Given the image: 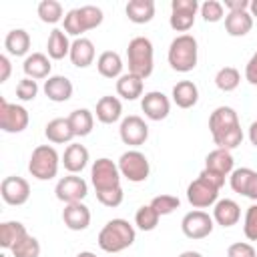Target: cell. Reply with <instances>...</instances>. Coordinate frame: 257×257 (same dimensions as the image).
Masks as SVG:
<instances>
[{
    "instance_id": "1",
    "label": "cell",
    "mask_w": 257,
    "mask_h": 257,
    "mask_svg": "<svg viewBox=\"0 0 257 257\" xmlns=\"http://www.w3.org/2000/svg\"><path fill=\"white\" fill-rule=\"evenodd\" d=\"M135 227L126 219H110L98 233V247L106 253H120L135 243Z\"/></svg>"
},
{
    "instance_id": "2",
    "label": "cell",
    "mask_w": 257,
    "mask_h": 257,
    "mask_svg": "<svg viewBox=\"0 0 257 257\" xmlns=\"http://www.w3.org/2000/svg\"><path fill=\"white\" fill-rule=\"evenodd\" d=\"M155 50H153V42L147 36H135L128 42L126 48V60H128V72L137 74L139 78H149L153 74V66H155Z\"/></svg>"
},
{
    "instance_id": "3",
    "label": "cell",
    "mask_w": 257,
    "mask_h": 257,
    "mask_svg": "<svg viewBox=\"0 0 257 257\" xmlns=\"http://www.w3.org/2000/svg\"><path fill=\"white\" fill-rule=\"evenodd\" d=\"M197 54H199V46H197L195 36L179 34L177 38H173L167 58H169V64H171L173 70L191 72L197 66Z\"/></svg>"
},
{
    "instance_id": "4",
    "label": "cell",
    "mask_w": 257,
    "mask_h": 257,
    "mask_svg": "<svg viewBox=\"0 0 257 257\" xmlns=\"http://www.w3.org/2000/svg\"><path fill=\"white\" fill-rule=\"evenodd\" d=\"M104 20V14L98 6H80V8H72L66 12L64 16V32L70 36L80 38L82 32L92 30L96 26H100Z\"/></svg>"
},
{
    "instance_id": "5",
    "label": "cell",
    "mask_w": 257,
    "mask_h": 257,
    "mask_svg": "<svg viewBox=\"0 0 257 257\" xmlns=\"http://www.w3.org/2000/svg\"><path fill=\"white\" fill-rule=\"evenodd\" d=\"M60 165V157L52 145H38L28 161V171L38 181H50L56 177Z\"/></svg>"
},
{
    "instance_id": "6",
    "label": "cell",
    "mask_w": 257,
    "mask_h": 257,
    "mask_svg": "<svg viewBox=\"0 0 257 257\" xmlns=\"http://www.w3.org/2000/svg\"><path fill=\"white\" fill-rule=\"evenodd\" d=\"M120 177L122 175L118 171V165L106 157L96 159L90 167V181H92V187L96 189V193L120 187Z\"/></svg>"
},
{
    "instance_id": "7",
    "label": "cell",
    "mask_w": 257,
    "mask_h": 257,
    "mask_svg": "<svg viewBox=\"0 0 257 257\" xmlns=\"http://www.w3.org/2000/svg\"><path fill=\"white\" fill-rule=\"evenodd\" d=\"M116 165H118L120 175H122L126 181H131V183H143V181H147L149 175H151L149 159L145 157V153L135 151V149L122 153Z\"/></svg>"
},
{
    "instance_id": "8",
    "label": "cell",
    "mask_w": 257,
    "mask_h": 257,
    "mask_svg": "<svg viewBox=\"0 0 257 257\" xmlns=\"http://www.w3.org/2000/svg\"><path fill=\"white\" fill-rule=\"evenodd\" d=\"M30 122V114L24 106L0 98V128L4 133H22Z\"/></svg>"
},
{
    "instance_id": "9",
    "label": "cell",
    "mask_w": 257,
    "mask_h": 257,
    "mask_svg": "<svg viewBox=\"0 0 257 257\" xmlns=\"http://www.w3.org/2000/svg\"><path fill=\"white\" fill-rule=\"evenodd\" d=\"M199 2L197 0H173L171 2V16H169V24L175 32H187L193 28L195 24V16L199 10Z\"/></svg>"
},
{
    "instance_id": "10",
    "label": "cell",
    "mask_w": 257,
    "mask_h": 257,
    "mask_svg": "<svg viewBox=\"0 0 257 257\" xmlns=\"http://www.w3.org/2000/svg\"><path fill=\"white\" fill-rule=\"evenodd\" d=\"M217 197H219V189L209 183L207 179H203L201 175L189 183L187 187V201L195 207V209H207V207H213L217 203Z\"/></svg>"
},
{
    "instance_id": "11",
    "label": "cell",
    "mask_w": 257,
    "mask_h": 257,
    "mask_svg": "<svg viewBox=\"0 0 257 257\" xmlns=\"http://www.w3.org/2000/svg\"><path fill=\"white\" fill-rule=\"evenodd\" d=\"M213 227H215V221L209 213L197 209V211H189L183 221H181V229L185 233V237L189 239H205L213 233Z\"/></svg>"
},
{
    "instance_id": "12",
    "label": "cell",
    "mask_w": 257,
    "mask_h": 257,
    "mask_svg": "<svg viewBox=\"0 0 257 257\" xmlns=\"http://www.w3.org/2000/svg\"><path fill=\"white\" fill-rule=\"evenodd\" d=\"M54 193H56V199L66 203V205L68 203H78L88 195V185H86V181L82 177L68 175V177H62L56 183Z\"/></svg>"
},
{
    "instance_id": "13",
    "label": "cell",
    "mask_w": 257,
    "mask_h": 257,
    "mask_svg": "<svg viewBox=\"0 0 257 257\" xmlns=\"http://www.w3.org/2000/svg\"><path fill=\"white\" fill-rule=\"evenodd\" d=\"M0 195L6 205L20 207L30 199V185L26 179L16 177V175L4 177V181L0 183Z\"/></svg>"
},
{
    "instance_id": "14",
    "label": "cell",
    "mask_w": 257,
    "mask_h": 257,
    "mask_svg": "<svg viewBox=\"0 0 257 257\" xmlns=\"http://www.w3.org/2000/svg\"><path fill=\"white\" fill-rule=\"evenodd\" d=\"M118 135H120V141L128 147H139L143 145L147 139H149V124L137 116V114H128L120 120V126H118Z\"/></svg>"
},
{
    "instance_id": "15",
    "label": "cell",
    "mask_w": 257,
    "mask_h": 257,
    "mask_svg": "<svg viewBox=\"0 0 257 257\" xmlns=\"http://www.w3.org/2000/svg\"><path fill=\"white\" fill-rule=\"evenodd\" d=\"M141 108H143L147 118L165 120L169 116V112H171V100L161 90H151V92H145V96L141 100Z\"/></svg>"
},
{
    "instance_id": "16",
    "label": "cell",
    "mask_w": 257,
    "mask_h": 257,
    "mask_svg": "<svg viewBox=\"0 0 257 257\" xmlns=\"http://www.w3.org/2000/svg\"><path fill=\"white\" fill-rule=\"evenodd\" d=\"M62 221L70 231H84L90 225V209L82 201L68 203L62 209Z\"/></svg>"
},
{
    "instance_id": "17",
    "label": "cell",
    "mask_w": 257,
    "mask_h": 257,
    "mask_svg": "<svg viewBox=\"0 0 257 257\" xmlns=\"http://www.w3.org/2000/svg\"><path fill=\"white\" fill-rule=\"evenodd\" d=\"M241 219V207L233 199H221L213 205V221L221 227H233Z\"/></svg>"
},
{
    "instance_id": "18",
    "label": "cell",
    "mask_w": 257,
    "mask_h": 257,
    "mask_svg": "<svg viewBox=\"0 0 257 257\" xmlns=\"http://www.w3.org/2000/svg\"><path fill=\"white\" fill-rule=\"evenodd\" d=\"M44 94L52 100V102H66L70 96H72V82L62 76V74H54V76H48L44 80V86H42Z\"/></svg>"
},
{
    "instance_id": "19",
    "label": "cell",
    "mask_w": 257,
    "mask_h": 257,
    "mask_svg": "<svg viewBox=\"0 0 257 257\" xmlns=\"http://www.w3.org/2000/svg\"><path fill=\"white\" fill-rule=\"evenodd\" d=\"M239 124V116L235 112V108L231 106H217L211 116H209V131H211V137H217L221 133H225L227 128L231 126H237Z\"/></svg>"
},
{
    "instance_id": "20",
    "label": "cell",
    "mask_w": 257,
    "mask_h": 257,
    "mask_svg": "<svg viewBox=\"0 0 257 257\" xmlns=\"http://www.w3.org/2000/svg\"><path fill=\"white\" fill-rule=\"evenodd\" d=\"M50 56L42 54V52H32L24 58V64H22V70L28 78L32 80H40V78H48L50 76Z\"/></svg>"
},
{
    "instance_id": "21",
    "label": "cell",
    "mask_w": 257,
    "mask_h": 257,
    "mask_svg": "<svg viewBox=\"0 0 257 257\" xmlns=\"http://www.w3.org/2000/svg\"><path fill=\"white\" fill-rule=\"evenodd\" d=\"M62 165L70 175L80 173L88 165V149L84 145H80V143L68 145L64 149V155H62Z\"/></svg>"
},
{
    "instance_id": "22",
    "label": "cell",
    "mask_w": 257,
    "mask_h": 257,
    "mask_svg": "<svg viewBox=\"0 0 257 257\" xmlns=\"http://www.w3.org/2000/svg\"><path fill=\"white\" fill-rule=\"evenodd\" d=\"M233 165H235L233 155L227 149H215L205 157V169L221 177H229L233 173Z\"/></svg>"
},
{
    "instance_id": "23",
    "label": "cell",
    "mask_w": 257,
    "mask_h": 257,
    "mask_svg": "<svg viewBox=\"0 0 257 257\" xmlns=\"http://www.w3.org/2000/svg\"><path fill=\"white\" fill-rule=\"evenodd\" d=\"M70 62L76 66V68H86L92 64L94 60V44L92 40L80 36V38H74L72 44H70Z\"/></svg>"
},
{
    "instance_id": "24",
    "label": "cell",
    "mask_w": 257,
    "mask_h": 257,
    "mask_svg": "<svg viewBox=\"0 0 257 257\" xmlns=\"http://www.w3.org/2000/svg\"><path fill=\"white\" fill-rule=\"evenodd\" d=\"M122 58L114 50H104L96 58V70L104 78H120L122 76Z\"/></svg>"
},
{
    "instance_id": "25",
    "label": "cell",
    "mask_w": 257,
    "mask_h": 257,
    "mask_svg": "<svg viewBox=\"0 0 257 257\" xmlns=\"http://www.w3.org/2000/svg\"><path fill=\"white\" fill-rule=\"evenodd\" d=\"M173 102L179 106V108H191L197 104L199 100V88L193 80H179L175 86H173Z\"/></svg>"
},
{
    "instance_id": "26",
    "label": "cell",
    "mask_w": 257,
    "mask_h": 257,
    "mask_svg": "<svg viewBox=\"0 0 257 257\" xmlns=\"http://www.w3.org/2000/svg\"><path fill=\"white\" fill-rule=\"evenodd\" d=\"M94 112L102 124H112L122 116V102L116 96H100Z\"/></svg>"
},
{
    "instance_id": "27",
    "label": "cell",
    "mask_w": 257,
    "mask_h": 257,
    "mask_svg": "<svg viewBox=\"0 0 257 257\" xmlns=\"http://www.w3.org/2000/svg\"><path fill=\"white\" fill-rule=\"evenodd\" d=\"M44 135L54 145H64V143H70L74 139V133H72V126H70L68 118H62V116L52 118L44 126Z\"/></svg>"
},
{
    "instance_id": "28",
    "label": "cell",
    "mask_w": 257,
    "mask_h": 257,
    "mask_svg": "<svg viewBox=\"0 0 257 257\" xmlns=\"http://www.w3.org/2000/svg\"><path fill=\"white\" fill-rule=\"evenodd\" d=\"M126 18L135 24H147L155 16V2L153 0H131L124 8Z\"/></svg>"
},
{
    "instance_id": "29",
    "label": "cell",
    "mask_w": 257,
    "mask_h": 257,
    "mask_svg": "<svg viewBox=\"0 0 257 257\" xmlns=\"http://www.w3.org/2000/svg\"><path fill=\"white\" fill-rule=\"evenodd\" d=\"M253 28V16L249 10L243 12H229L225 16V30L229 36H245Z\"/></svg>"
},
{
    "instance_id": "30",
    "label": "cell",
    "mask_w": 257,
    "mask_h": 257,
    "mask_svg": "<svg viewBox=\"0 0 257 257\" xmlns=\"http://www.w3.org/2000/svg\"><path fill=\"white\" fill-rule=\"evenodd\" d=\"M4 48L12 56H26L30 50V34L24 28H14L4 38Z\"/></svg>"
},
{
    "instance_id": "31",
    "label": "cell",
    "mask_w": 257,
    "mask_h": 257,
    "mask_svg": "<svg viewBox=\"0 0 257 257\" xmlns=\"http://www.w3.org/2000/svg\"><path fill=\"white\" fill-rule=\"evenodd\" d=\"M26 235H28V231L20 221H4V223H0V247L2 249H12Z\"/></svg>"
},
{
    "instance_id": "32",
    "label": "cell",
    "mask_w": 257,
    "mask_h": 257,
    "mask_svg": "<svg viewBox=\"0 0 257 257\" xmlns=\"http://www.w3.org/2000/svg\"><path fill=\"white\" fill-rule=\"evenodd\" d=\"M70 44H72V42H68L66 32L60 30V28H54V30L50 32V36H48V42H46L48 56H50L52 60H62L64 56L70 54Z\"/></svg>"
},
{
    "instance_id": "33",
    "label": "cell",
    "mask_w": 257,
    "mask_h": 257,
    "mask_svg": "<svg viewBox=\"0 0 257 257\" xmlns=\"http://www.w3.org/2000/svg\"><path fill=\"white\" fill-rule=\"evenodd\" d=\"M116 94L122 96L124 100H137L139 96H143V78L131 72L122 74L116 80Z\"/></svg>"
},
{
    "instance_id": "34",
    "label": "cell",
    "mask_w": 257,
    "mask_h": 257,
    "mask_svg": "<svg viewBox=\"0 0 257 257\" xmlns=\"http://www.w3.org/2000/svg\"><path fill=\"white\" fill-rule=\"evenodd\" d=\"M68 122L72 126V133L74 137H86L92 133V126H94V116L88 108H76L72 110L68 116Z\"/></svg>"
},
{
    "instance_id": "35",
    "label": "cell",
    "mask_w": 257,
    "mask_h": 257,
    "mask_svg": "<svg viewBox=\"0 0 257 257\" xmlns=\"http://www.w3.org/2000/svg\"><path fill=\"white\" fill-rule=\"evenodd\" d=\"M255 177V171L249 169V167H241V169H233V173L229 175V185L235 193L247 197V191H249V185Z\"/></svg>"
},
{
    "instance_id": "36",
    "label": "cell",
    "mask_w": 257,
    "mask_h": 257,
    "mask_svg": "<svg viewBox=\"0 0 257 257\" xmlns=\"http://www.w3.org/2000/svg\"><path fill=\"white\" fill-rule=\"evenodd\" d=\"M239 82H241V74H239V70L233 68V66H223V68H219L217 74H215V84H217V88L223 90V92L235 90V88L239 86Z\"/></svg>"
},
{
    "instance_id": "37",
    "label": "cell",
    "mask_w": 257,
    "mask_h": 257,
    "mask_svg": "<svg viewBox=\"0 0 257 257\" xmlns=\"http://www.w3.org/2000/svg\"><path fill=\"white\" fill-rule=\"evenodd\" d=\"M36 12H38V18L42 22H46V24H56V22H60L64 18L62 16V12H64L62 10V4L56 2V0H42L38 4Z\"/></svg>"
},
{
    "instance_id": "38",
    "label": "cell",
    "mask_w": 257,
    "mask_h": 257,
    "mask_svg": "<svg viewBox=\"0 0 257 257\" xmlns=\"http://www.w3.org/2000/svg\"><path fill=\"white\" fill-rule=\"evenodd\" d=\"M159 219H161V215H159L151 205H143V207H139L137 213H135V225H137L141 231H153V229H157Z\"/></svg>"
},
{
    "instance_id": "39",
    "label": "cell",
    "mask_w": 257,
    "mask_h": 257,
    "mask_svg": "<svg viewBox=\"0 0 257 257\" xmlns=\"http://www.w3.org/2000/svg\"><path fill=\"white\" fill-rule=\"evenodd\" d=\"M213 141H215L217 149H227V151L237 149V147L241 145V141H243V131H241V124L227 128L225 133H221V135L213 137Z\"/></svg>"
},
{
    "instance_id": "40",
    "label": "cell",
    "mask_w": 257,
    "mask_h": 257,
    "mask_svg": "<svg viewBox=\"0 0 257 257\" xmlns=\"http://www.w3.org/2000/svg\"><path fill=\"white\" fill-rule=\"evenodd\" d=\"M10 251H12L14 257H38V255H40V243H38L36 237L26 235V237L20 239Z\"/></svg>"
},
{
    "instance_id": "41",
    "label": "cell",
    "mask_w": 257,
    "mask_h": 257,
    "mask_svg": "<svg viewBox=\"0 0 257 257\" xmlns=\"http://www.w3.org/2000/svg\"><path fill=\"white\" fill-rule=\"evenodd\" d=\"M149 205L163 217V215H171L175 209H179L181 207V201L175 195H157V197H153V201Z\"/></svg>"
},
{
    "instance_id": "42",
    "label": "cell",
    "mask_w": 257,
    "mask_h": 257,
    "mask_svg": "<svg viewBox=\"0 0 257 257\" xmlns=\"http://www.w3.org/2000/svg\"><path fill=\"white\" fill-rule=\"evenodd\" d=\"M201 16L205 22H219L223 20V4L219 0H205L201 4Z\"/></svg>"
},
{
    "instance_id": "43",
    "label": "cell",
    "mask_w": 257,
    "mask_h": 257,
    "mask_svg": "<svg viewBox=\"0 0 257 257\" xmlns=\"http://www.w3.org/2000/svg\"><path fill=\"white\" fill-rule=\"evenodd\" d=\"M36 94H38V84H36V80L28 78V76L22 78V80H18V84H16V96H18L20 100H24V102L34 100Z\"/></svg>"
},
{
    "instance_id": "44",
    "label": "cell",
    "mask_w": 257,
    "mask_h": 257,
    "mask_svg": "<svg viewBox=\"0 0 257 257\" xmlns=\"http://www.w3.org/2000/svg\"><path fill=\"white\" fill-rule=\"evenodd\" d=\"M243 233L249 241H257V203L251 205L245 213V221H243Z\"/></svg>"
},
{
    "instance_id": "45",
    "label": "cell",
    "mask_w": 257,
    "mask_h": 257,
    "mask_svg": "<svg viewBox=\"0 0 257 257\" xmlns=\"http://www.w3.org/2000/svg\"><path fill=\"white\" fill-rule=\"evenodd\" d=\"M96 199H98V203H100V205L114 209V207H118V205L122 203L124 193H122V187H116V189H110V191L96 193Z\"/></svg>"
},
{
    "instance_id": "46",
    "label": "cell",
    "mask_w": 257,
    "mask_h": 257,
    "mask_svg": "<svg viewBox=\"0 0 257 257\" xmlns=\"http://www.w3.org/2000/svg\"><path fill=\"white\" fill-rule=\"evenodd\" d=\"M227 257H257V251H255V247H253L251 243L237 241V243L229 245Z\"/></svg>"
},
{
    "instance_id": "47",
    "label": "cell",
    "mask_w": 257,
    "mask_h": 257,
    "mask_svg": "<svg viewBox=\"0 0 257 257\" xmlns=\"http://www.w3.org/2000/svg\"><path fill=\"white\" fill-rule=\"evenodd\" d=\"M245 78H247L249 84H255L257 86V52H253V56L245 64Z\"/></svg>"
},
{
    "instance_id": "48",
    "label": "cell",
    "mask_w": 257,
    "mask_h": 257,
    "mask_svg": "<svg viewBox=\"0 0 257 257\" xmlns=\"http://www.w3.org/2000/svg\"><path fill=\"white\" fill-rule=\"evenodd\" d=\"M249 0H225V8L229 12H243V10H249Z\"/></svg>"
},
{
    "instance_id": "49",
    "label": "cell",
    "mask_w": 257,
    "mask_h": 257,
    "mask_svg": "<svg viewBox=\"0 0 257 257\" xmlns=\"http://www.w3.org/2000/svg\"><path fill=\"white\" fill-rule=\"evenodd\" d=\"M0 82H6L10 78V72H12V64H10V58L6 54L0 56Z\"/></svg>"
},
{
    "instance_id": "50",
    "label": "cell",
    "mask_w": 257,
    "mask_h": 257,
    "mask_svg": "<svg viewBox=\"0 0 257 257\" xmlns=\"http://www.w3.org/2000/svg\"><path fill=\"white\" fill-rule=\"evenodd\" d=\"M199 175H201L203 179H207L209 183H213L217 189H221V187L225 185V177H221V175H217V173H211V171H207V169H203Z\"/></svg>"
},
{
    "instance_id": "51",
    "label": "cell",
    "mask_w": 257,
    "mask_h": 257,
    "mask_svg": "<svg viewBox=\"0 0 257 257\" xmlns=\"http://www.w3.org/2000/svg\"><path fill=\"white\" fill-rule=\"evenodd\" d=\"M247 197L253 199V201H257V171H255V177H253V181H251V185H249Z\"/></svg>"
},
{
    "instance_id": "52",
    "label": "cell",
    "mask_w": 257,
    "mask_h": 257,
    "mask_svg": "<svg viewBox=\"0 0 257 257\" xmlns=\"http://www.w3.org/2000/svg\"><path fill=\"white\" fill-rule=\"evenodd\" d=\"M249 141L253 147H257V120H253L249 126Z\"/></svg>"
},
{
    "instance_id": "53",
    "label": "cell",
    "mask_w": 257,
    "mask_h": 257,
    "mask_svg": "<svg viewBox=\"0 0 257 257\" xmlns=\"http://www.w3.org/2000/svg\"><path fill=\"white\" fill-rule=\"evenodd\" d=\"M249 14H251L253 18H257V0H251V4H249Z\"/></svg>"
},
{
    "instance_id": "54",
    "label": "cell",
    "mask_w": 257,
    "mask_h": 257,
    "mask_svg": "<svg viewBox=\"0 0 257 257\" xmlns=\"http://www.w3.org/2000/svg\"><path fill=\"white\" fill-rule=\"evenodd\" d=\"M179 257H203L199 251H183Z\"/></svg>"
},
{
    "instance_id": "55",
    "label": "cell",
    "mask_w": 257,
    "mask_h": 257,
    "mask_svg": "<svg viewBox=\"0 0 257 257\" xmlns=\"http://www.w3.org/2000/svg\"><path fill=\"white\" fill-rule=\"evenodd\" d=\"M76 257H96V255H94L92 251H80V253H78Z\"/></svg>"
}]
</instances>
